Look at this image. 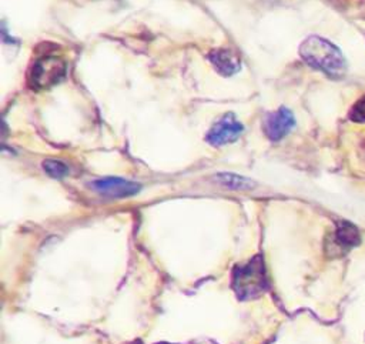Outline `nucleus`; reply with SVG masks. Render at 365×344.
I'll return each instance as SVG.
<instances>
[{"label": "nucleus", "mask_w": 365, "mask_h": 344, "mask_svg": "<svg viewBox=\"0 0 365 344\" xmlns=\"http://www.w3.org/2000/svg\"><path fill=\"white\" fill-rule=\"evenodd\" d=\"M299 56L307 64L329 77L338 79L346 71V61L341 50L319 36L307 37L299 46Z\"/></svg>", "instance_id": "obj_1"}, {"label": "nucleus", "mask_w": 365, "mask_h": 344, "mask_svg": "<svg viewBox=\"0 0 365 344\" xmlns=\"http://www.w3.org/2000/svg\"><path fill=\"white\" fill-rule=\"evenodd\" d=\"M232 288L237 297L241 300L255 298L265 291L267 275L261 256H255L247 264L237 265L234 268Z\"/></svg>", "instance_id": "obj_2"}, {"label": "nucleus", "mask_w": 365, "mask_h": 344, "mask_svg": "<svg viewBox=\"0 0 365 344\" xmlns=\"http://www.w3.org/2000/svg\"><path fill=\"white\" fill-rule=\"evenodd\" d=\"M66 73V64L61 59L54 56H44L37 59L29 74V81L34 88H48L58 83Z\"/></svg>", "instance_id": "obj_3"}, {"label": "nucleus", "mask_w": 365, "mask_h": 344, "mask_svg": "<svg viewBox=\"0 0 365 344\" xmlns=\"http://www.w3.org/2000/svg\"><path fill=\"white\" fill-rule=\"evenodd\" d=\"M244 131L242 124L231 113L221 116L207 133V141L214 147H221L235 141Z\"/></svg>", "instance_id": "obj_4"}, {"label": "nucleus", "mask_w": 365, "mask_h": 344, "mask_svg": "<svg viewBox=\"0 0 365 344\" xmlns=\"http://www.w3.org/2000/svg\"><path fill=\"white\" fill-rule=\"evenodd\" d=\"M90 187L96 193L106 196V197H113V198H124V197L134 196L141 188V186L138 183L124 180L120 177L98 178V180H94L93 183H90Z\"/></svg>", "instance_id": "obj_5"}, {"label": "nucleus", "mask_w": 365, "mask_h": 344, "mask_svg": "<svg viewBox=\"0 0 365 344\" xmlns=\"http://www.w3.org/2000/svg\"><path fill=\"white\" fill-rule=\"evenodd\" d=\"M295 126V118L292 113L285 108L279 107L274 113L268 114L264 121V131L267 137L272 141H278L284 138Z\"/></svg>", "instance_id": "obj_6"}, {"label": "nucleus", "mask_w": 365, "mask_h": 344, "mask_svg": "<svg viewBox=\"0 0 365 344\" xmlns=\"http://www.w3.org/2000/svg\"><path fill=\"white\" fill-rule=\"evenodd\" d=\"M208 59L214 69L222 76H231L241 67V57L232 49H214Z\"/></svg>", "instance_id": "obj_7"}, {"label": "nucleus", "mask_w": 365, "mask_h": 344, "mask_svg": "<svg viewBox=\"0 0 365 344\" xmlns=\"http://www.w3.org/2000/svg\"><path fill=\"white\" fill-rule=\"evenodd\" d=\"M359 243H361V236L358 228L354 224L342 221L336 226V230L332 238L334 250H336L338 253H345L352 247L358 246Z\"/></svg>", "instance_id": "obj_8"}, {"label": "nucleus", "mask_w": 365, "mask_h": 344, "mask_svg": "<svg viewBox=\"0 0 365 344\" xmlns=\"http://www.w3.org/2000/svg\"><path fill=\"white\" fill-rule=\"evenodd\" d=\"M214 181L222 187H228L232 190H250L254 187V183L250 178L234 173H220L214 176Z\"/></svg>", "instance_id": "obj_9"}, {"label": "nucleus", "mask_w": 365, "mask_h": 344, "mask_svg": "<svg viewBox=\"0 0 365 344\" xmlns=\"http://www.w3.org/2000/svg\"><path fill=\"white\" fill-rule=\"evenodd\" d=\"M41 166H43V170L54 178H63L70 171L68 167L60 160H44Z\"/></svg>", "instance_id": "obj_10"}, {"label": "nucleus", "mask_w": 365, "mask_h": 344, "mask_svg": "<svg viewBox=\"0 0 365 344\" xmlns=\"http://www.w3.org/2000/svg\"><path fill=\"white\" fill-rule=\"evenodd\" d=\"M351 120L356 121V123H365V96L361 97L352 107L351 113H349Z\"/></svg>", "instance_id": "obj_11"}]
</instances>
